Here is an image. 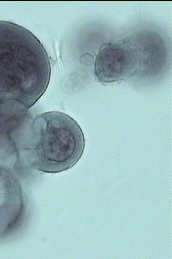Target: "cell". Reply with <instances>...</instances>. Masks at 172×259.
<instances>
[{
  "mask_svg": "<svg viewBox=\"0 0 172 259\" xmlns=\"http://www.w3.org/2000/svg\"><path fill=\"white\" fill-rule=\"evenodd\" d=\"M51 75L38 38L19 24L0 20V116L25 115L46 91Z\"/></svg>",
  "mask_w": 172,
  "mask_h": 259,
  "instance_id": "6da1fadb",
  "label": "cell"
},
{
  "mask_svg": "<svg viewBox=\"0 0 172 259\" xmlns=\"http://www.w3.org/2000/svg\"><path fill=\"white\" fill-rule=\"evenodd\" d=\"M83 130L69 115L59 111L40 113L21 139L22 156L39 172L58 174L75 166L85 149Z\"/></svg>",
  "mask_w": 172,
  "mask_h": 259,
  "instance_id": "7a4b0ae2",
  "label": "cell"
},
{
  "mask_svg": "<svg viewBox=\"0 0 172 259\" xmlns=\"http://www.w3.org/2000/svg\"><path fill=\"white\" fill-rule=\"evenodd\" d=\"M27 199L12 169L0 165V240L11 236L22 224Z\"/></svg>",
  "mask_w": 172,
  "mask_h": 259,
  "instance_id": "3957f363",
  "label": "cell"
},
{
  "mask_svg": "<svg viewBox=\"0 0 172 259\" xmlns=\"http://www.w3.org/2000/svg\"><path fill=\"white\" fill-rule=\"evenodd\" d=\"M132 49L124 42L105 45L98 53L94 73L99 82L110 83L132 77L137 70Z\"/></svg>",
  "mask_w": 172,
  "mask_h": 259,
  "instance_id": "277c9868",
  "label": "cell"
}]
</instances>
